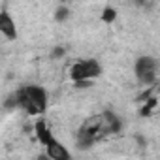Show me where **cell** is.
Listing matches in <instances>:
<instances>
[{"label":"cell","instance_id":"cell-5","mask_svg":"<svg viewBox=\"0 0 160 160\" xmlns=\"http://www.w3.org/2000/svg\"><path fill=\"white\" fill-rule=\"evenodd\" d=\"M149 70H158V60H156L154 57H151V55H141V57L136 60V64H134V73H136V77L141 75L143 72H149Z\"/></svg>","mask_w":160,"mask_h":160},{"label":"cell","instance_id":"cell-11","mask_svg":"<svg viewBox=\"0 0 160 160\" xmlns=\"http://www.w3.org/2000/svg\"><path fill=\"white\" fill-rule=\"evenodd\" d=\"M66 53H68V49H66L64 45H55V47L49 51V57H51L53 60H62V58L66 57Z\"/></svg>","mask_w":160,"mask_h":160},{"label":"cell","instance_id":"cell-19","mask_svg":"<svg viewBox=\"0 0 160 160\" xmlns=\"http://www.w3.org/2000/svg\"><path fill=\"white\" fill-rule=\"evenodd\" d=\"M58 2H60V4H70L72 0H58Z\"/></svg>","mask_w":160,"mask_h":160},{"label":"cell","instance_id":"cell-10","mask_svg":"<svg viewBox=\"0 0 160 160\" xmlns=\"http://www.w3.org/2000/svg\"><path fill=\"white\" fill-rule=\"evenodd\" d=\"M100 19H102V23H106V25H111V23H115V21H117V10H115L113 6H106V8L102 10V15H100Z\"/></svg>","mask_w":160,"mask_h":160},{"label":"cell","instance_id":"cell-1","mask_svg":"<svg viewBox=\"0 0 160 160\" xmlns=\"http://www.w3.org/2000/svg\"><path fill=\"white\" fill-rule=\"evenodd\" d=\"M23 89H25L30 104L38 111V115H43L47 111V91L40 85H25Z\"/></svg>","mask_w":160,"mask_h":160},{"label":"cell","instance_id":"cell-7","mask_svg":"<svg viewBox=\"0 0 160 160\" xmlns=\"http://www.w3.org/2000/svg\"><path fill=\"white\" fill-rule=\"evenodd\" d=\"M70 15H72V12H70V8H68V4H60L58 8H55V13H53V19H55V23H66L68 19H70Z\"/></svg>","mask_w":160,"mask_h":160},{"label":"cell","instance_id":"cell-16","mask_svg":"<svg viewBox=\"0 0 160 160\" xmlns=\"http://www.w3.org/2000/svg\"><path fill=\"white\" fill-rule=\"evenodd\" d=\"M132 4H134L136 8H151V6H152L149 0H132Z\"/></svg>","mask_w":160,"mask_h":160},{"label":"cell","instance_id":"cell-9","mask_svg":"<svg viewBox=\"0 0 160 160\" xmlns=\"http://www.w3.org/2000/svg\"><path fill=\"white\" fill-rule=\"evenodd\" d=\"M156 79H158L156 70H149V72H143L141 75H138V83L143 85V87H147V85H154Z\"/></svg>","mask_w":160,"mask_h":160},{"label":"cell","instance_id":"cell-13","mask_svg":"<svg viewBox=\"0 0 160 160\" xmlns=\"http://www.w3.org/2000/svg\"><path fill=\"white\" fill-rule=\"evenodd\" d=\"M72 83H73V89L85 91V89H91L94 85V79H77V81H72Z\"/></svg>","mask_w":160,"mask_h":160},{"label":"cell","instance_id":"cell-17","mask_svg":"<svg viewBox=\"0 0 160 160\" xmlns=\"http://www.w3.org/2000/svg\"><path fill=\"white\" fill-rule=\"evenodd\" d=\"M152 111H154V109H151L149 106H145V104H143V106H141V109H139V117H151V113H152Z\"/></svg>","mask_w":160,"mask_h":160},{"label":"cell","instance_id":"cell-14","mask_svg":"<svg viewBox=\"0 0 160 160\" xmlns=\"http://www.w3.org/2000/svg\"><path fill=\"white\" fill-rule=\"evenodd\" d=\"M154 91H156V83H154V85H147V89H145L141 94H138V98H136V100H138V102H145V100L154 92Z\"/></svg>","mask_w":160,"mask_h":160},{"label":"cell","instance_id":"cell-15","mask_svg":"<svg viewBox=\"0 0 160 160\" xmlns=\"http://www.w3.org/2000/svg\"><path fill=\"white\" fill-rule=\"evenodd\" d=\"M141 104H145V106H149L151 109H154V111H156V108H158V96L152 92V94H151V96H149L145 102H141Z\"/></svg>","mask_w":160,"mask_h":160},{"label":"cell","instance_id":"cell-3","mask_svg":"<svg viewBox=\"0 0 160 160\" xmlns=\"http://www.w3.org/2000/svg\"><path fill=\"white\" fill-rule=\"evenodd\" d=\"M45 156L51 158V160H68L70 158V151L60 143L57 141L55 138L45 145Z\"/></svg>","mask_w":160,"mask_h":160},{"label":"cell","instance_id":"cell-4","mask_svg":"<svg viewBox=\"0 0 160 160\" xmlns=\"http://www.w3.org/2000/svg\"><path fill=\"white\" fill-rule=\"evenodd\" d=\"M32 128H34V134H36V138H38V141H40L42 145H47V143L55 138L45 119H38V121L34 122V126H32Z\"/></svg>","mask_w":160,"mask_h":160},{"label":"cell","instance_id":"cell-8","mask_svg":"<svg viewBox=\"0 0 160 160\" xmlns=\"http://www.w3.org/2000/svg\"><path fill=\"white\" fill-rule=\"evenodd\" d=\"M83 64H85L87 73H89L91 79H96V77L102 73V66H100L98 60H94V58H87V60H83Z\"/></svg>","mask_w":160,"mask_h":160},{"label":"cell","instance_id":"cell-6","mask_svg":"<svg viewBox=\"0 0 160 160\" xmlns=\"http://www.w3.org/2000/svg\"><path fill=\"white\" fill-rule=\"evenodd\" d=\"M68 75H70L72 81H77V79H91L89 73H87V68H85L83 60H79V62L72 64L70 70H68Z\"/></svg>","mask_w":160,"mask_h":160},{"label":"cell","instance_id":"cell-18","mask_svg":"<svg viewBox=\"0 0 160 160\" xmlns=\"http://www.w3.org/2000/svg\"><path fill=\"white\" fill-rule=\"evenodd\" d=\"M134 139H136V143H138L139 147H147V139H145V136L136 134V136H134Z\"/></svg>","mask_w":160,"mask_h":160},{"label":"cell","instance_id":"cell-12","mask_svg":"<svg viewBox=\"0 0 160 160\" xmlns=\"http://www.w3.org/2000/svg\"><path fill=\"white\" fill-rule=\"evenodd\" d=\"M2 106H4L6 111H13V109H17V96H15V92H12L10 96H6Z\"/></svg>","mask_w":160,"mask_h":160},{"label":"cell","instance_id":"cell-2","mask_svg":"<svg viewBox=\"0 0 160 160\" xmlns=\"http://www.w3.org/2000/svg\"><path fill=\"white\" fill-rule=\"evenodd\" d=\"M0 34L8 40H17V25L6 10H0Z\"/></svg>","mask_w":160,"mask_h":160}]
</instances>
